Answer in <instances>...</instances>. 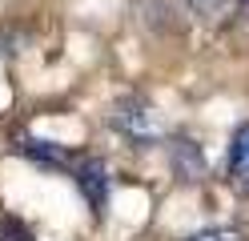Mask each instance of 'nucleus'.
I'll use <instances>...</instances> for the list:
<instances>
[{
	"label": "nucleus",
	"mask_w": 249,
	"mask_h": 241,
	"mask_svg": "<svg viewBox=\"0 0 249 241\" xmlns=\"http://www.w3.org/2000/svg\"><path fill=\"white\" fill-rule=\"evenodd\" d=\"M169 161H173V173L185 185H193V181L205 177V153H201V145L189 141V137H177L173 145H169Z\"/></svg>",
	"instance_id": "nucleus-4"
},
{
	"label": "nucleus",
	"mask_w": 249,
	"mask_h": 241,
	"mask_svg": "<svg viewBox=\"0 0 249 241\" xmlns=\"http://www.w3.org/2000/svg\"><path fill=\"white\" fill-rule=\"evenodd\" d=\"M113 129L121 137L137 141V145H157L165 137V121H161L157 105L149 96H141V93H129V96H121L113 105Z\"/></svg>",
	"instance_id": "nucleus-1"
},
{
	"label": "nucleus",
	"mask_w": 249,
	"mask_h": 241,
	"mask_svg": "<svg viewBox=\"0 0 249 241\" xmlns=\"http://www.w3.org/2000/svg\"><path fill=\"white\" fill-rule=\"evenodd\" d=\"M0 241H33V233H28L20 221L4 217V221H0Z\"/></svg>",
	"instance_id": "nucleus-8"
},
{
	"label": "nucleus",
	"mask_w": 249,
	"mask_h": 241,
	"mask_svg": "<svg viewBox=\"0 0 249 241\" xmlns=\"http://www.w3.org/2000/svg\"><path fill=\"white\" fill-rule=\"evenodd\" d=\"M241 4H245V8H249V0H241Z\"/></svg>",
	"instance_id": "nucleus-9"
},
{
	"label": "nucleus",
	"mask_w": 249,
	"mask_h": 241,
	"mask_svg": "<svg viewBox=\"0 0 249 241\" xmlns=\"http://www.w3.org/2000/svg\"><path fill=\"white\" fill-rule=\"evenodd\" d=\"M72 181L76 189H81V197L89 201V209L97 217H105V209H108V165L101 157H85V161H76L72 165Z\"/></svg>",
	"instance_id": "nucleus-2"
},
{
	"label": "nucleus",
	"mask_w": 249,
	"mask_h": 241,
	"mask_svg": "<svg viewBox=\"0 0 249 241\" xmlns=\"http://www.w3.org/2000/svg\"><path fill=\"white\" fill-rule=\"evenodd\" d=\"M225 161H229V177H233V181H237V185H249V121L237 125Z\"/></svg>",
	"instance_id": "nucleus-5"
},
{
	"label": "nucleus",
	"mask_w": 249,
	"mask_h": 241,
	"mask_svg": "<svg viewBox=\"0 0 249 241\" xmlns=\"http://www.w3.org/2000/svg\"><path fill=\"white\" fill-rule=\"evenodd\" d=\"M24 161H33V165L40 169H69L72 165V157L65 145H56V141H44V137H17V145H12Z\"/></svg>",
	"instance_id": "nucleus-3"
},
{
	"label": "nucleus",
	"mask_w": 249,
	"mask_h": 241,
	"mask_svg": "<svg viewBox=\"0 0 249 241\" xmlns=\"http://www.w3.org/2000/svg\"><path fill=\"white\" fill-rule=\"evenodd\" d=\"M229 0H181V8L193 16V20H217V16L225 12Z\"/></svg>",
	"instance_id": "nucleus-6"
},
{
	"label": "nucleus",
	"mask_w": 249,
	"mask_h": 241,
	"mask_svg": "<svg viewBox=\"0 0 249 241\" xmlns=\"http://www.w3.org/2000/svg\"><path fill=\"white\" fill-rule=\"evenodd\" d=\"M185 241H245L241 229H229V225H213V229H201L193 237H185Z\"/></svg>",
	"instance_id": "nucleus-7"
}]
</instances>
